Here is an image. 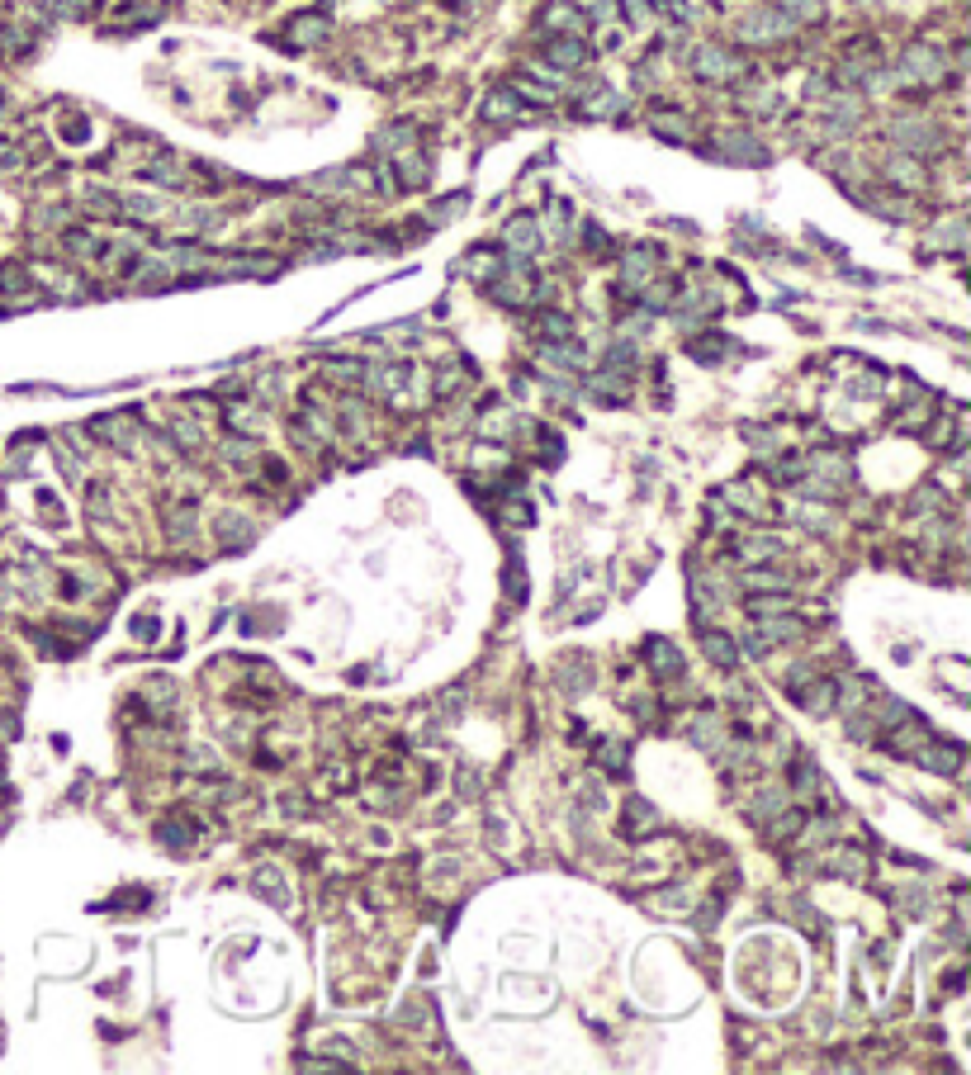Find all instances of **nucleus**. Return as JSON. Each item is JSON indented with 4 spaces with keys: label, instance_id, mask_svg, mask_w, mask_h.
I'll list each match as a JSON object with an SVG mask.
<instances>
[{
    "label": "nucleus",
    "instance_id": "f257e3e1",
    "mask_svg": "<svg viewBox=\"0 0 971 1075\" xmlns=\"http://www.w3.org/2000/svg\"><path fill=\"white\" fill-rule=\"evenodd\" d=\"M796 635H806V621L791 616V611H772V616H753V630L744 635V649H749V654H768L772 644L796 640Z\"/></svg>",
    "mask_w": 971,
    "mask_h": 1075
},
{
    "label": "nucleus",
    "instance_id": "f03ea898",
    "mask_svg": "<svg viewBox=\"0 0 971 1075\" xmlns=\"http://www.w3.org/2000/svg\"><path fill=\"white\" fill-rule=\"evenodd\" d=\"M744 67L749 62L740 57V53H730V48H721V44H706V48H696L692 53V72L702 76V81H734V76H744Z\"/></svg>",
    "mask_w": 971,
    "mask_h": 1075
},
{
    "label": "nucleus",
    "instance_id": "7ed1b4c3",
    "mask_svg": "<svg viewBox=\"0 0 971 1075\" xmlns=\"http://www.w3.org/2000/svg\"><path fill=\"white\" fill-rule=\"evenodd\" d=\"M900 76L905 81H924V86H938L947 76V57L934 44H910L900 53Z\"/></svg>",
    "mask_w": 971,
    "mask_h": 1075
},
{
    "label": "nucleus",
    "instance_id": "20e7f679",
    "mask_svg": "<svg viewBox=\"0 0 971 1075\" xmlns=\"http://www.w3.org/2000/svg\"><path fill=\"white\" fill-rule=\"evenodd\" d=\"M791 29L796 24L777 5H758V10H749L740 19V38H744V44H777V38H787Z\"/></svg>",
    "mask_w": 971,
    "mask_h": 1075
},
{
    "label": "nucleus",
    "instance_id": "39448f33",
    "mask_svg": "<svg viewBox=\"0 0 971 1075\" xmlns=\"http://www.w3.org/2000/svg\"><path fill=\"white\" fill-rule=\"evenodd\" d=\"M791 702L801 706V711H811V715H830L834 706H839V683L834 678H815L811 683H801V678H791Z\"/></svg>",
    "mask_w": 971,
    "mask_h": 1075
},
{
    "label": "nucleus",
    "instance_id": "423d86ee",
    "mask_svg": "<svg viewBox=\"0 0 971 1075\" xmlns=\"http://www.w3.org/2000/svg\"><path fill=\"white\" fill-rule=\"evenodd\" d=\"M711 152L725 157V161H749V166H763V161H768V147L758 142V138H749V133H721Z\"/></svg>",
    "mask_w": 971,
    "mask_h": 1075
},
{
    "label": "nucleus",
    "instance_id": "0eeeda50",
    "mask_svg": "<svg viewBox=\"0 0 971 1075\" xmlns=\"http://www.w3.org/2000/svg\"><path fill=\"white\" fill-rule=\"evenodd\" d=\"M820 114L830 119L834 133H849V129H858V123H862V100L849 95V91H839V95H830L825 104H820Z\"/></svg>",
    "mask_w": 971,
    "mask_h": 1075
},
{
    "label": "nucleus",
    "instance_id": "6e6552de",
    "mask_svg": "<svg viewBox=\"0 0 971 1075\" xmlns=\"http://www.w3.org/2000/svg\"><path fill=\"white\" fill-rule=\"evenodd\" d=\"M891 138L900 142V152H910V157H924L928 147L938 142L934 129H928V123H919V119H900V123H891Z\"/></svg>",
    "mask_w": 971,
    "mask_h": 1075
},
{
    "label": "nucleus",
    "instance_id": "1a4fd4ad",
    "mask_svg": "<svg viewBox=\"0 0 971 1075\" xmlns=\"http://www.w3.org/2000/svg\"><path fill=\"white\" fill-rule=\"evenodd\" d=\"M915 758H919V768H928V772L953 777L962 768V744H934V740H928L924 753H915Z\"/></svg>",
    "mask_w": 971,
    "mask_h": 1075
},
{
    "label": "nucleus",
    "instance_id": "9d476101",
    "mask_svg": "<svg viewBox=\"0 0 971 1075\" xmlns=\"http://www.w3.org/2000/svg\"><path fill=\"white\" fill-rule=\"evenodd\" d=\"M626 834H630V838L659 834V810H654L645 796H630V800H626Z\"/></svg>",
    "mask_w": 971,
    "mask_h": 1075
},
{
    "label": "nucleus",
    "instance_id": "9b49d317",
    "mask_svg": "<svg viewBox=\"0 0 971 1075\" xmlns=\"http://www.w3.org/2000/svg\"><path fill=\"white\" fill-rule=\"evenodd\" d=\"M91 431H95V436H104V441H114L119 450H129V446H133V431H138V417H129V412L95 417V421H91Z\"/></svg>",
    "mask_w": 971,
    "mask_h": 1075
},
{
    "label": "nucleus",
    "instance_id": "f8f14e48",
    "mask_svg": "<svg viewBox=\"0 0 971 1075\" xmlns=\"http://www.w3.org/2000/svg\"><path fill=\"white\" fill-rule=\"evenodd\" d=\"M702 649H706V659L715 668H734V663H740V644H734V635H725V630H702Z\"/></svg>",
    "mask_w": 971,
    "mask_h": 1075
},
{
    "label": "nucleus",
    "instance_id": "ddd939ff",
    "mask_svg": "<svg viewBox=\"0 0 971 1075\" xmlns=\"http://www.w3.org/2000/svg\"><path fill=\"white\" fill-rule=\"evenodd\" d=\"M545 57H550L555 67H583L587 48H583L578 34H559V38H550V44H545Z\"/></svg>",
    "mask_w": 971,
    "mask_h": 1075
},
{
    "label": "nucleus",
    "instance_id": "4468645a",
    "mask_svg": "<svg viewBox=\"0 0 971 1075\" xmlns=\"http://www.w3.org/2000/svg\"><path fill=\"white\" fill-rule=\"evenodd\" d=\"M654 261H659V251H654V247H640L636 257H626V276H621V285H626L630 294H640V289L649 285V276H654Z\"/></svg>",
    "mask_w": 971,
    "mask_h": 1075
},
{
    "label": "nucleus",
    "instance_id": "2eb2a0df",
    "mask_svg": "<svg viewBox=\"0 0 971 1075\" xmlns=\"http://www.w3.org/2000/svg\"><path fill=\"white\" fill-rule=\"evenodd\" d=\"M645 659H649V668L659 673V678H678V673H683V654L668 640H659V635L645 644Z\"/></svg>",
    "mask_w": 971,
    "mask_h": 1075
},
{
    "label": "nucleus",
    "instance_id": "dca6fc26",
    "mask_svg": "<svg viewBox=\"0 0 971 1075\" xmlns=\"http://www.w3.org/2000/svg\"><path fill=\"white\" fill-rule=\"evenodd\" d=\"M734 555L744 564H768V559L782 555V540L777 536H744V540H734Z\"/></svg>",
    "mask_w": 971,
    "mask_h": 1075
},
{
    "label": "nucleus",
    "instance_id": "f3484780",
    "mask_svg": "<svg viewBox=\"0 0 971 1075\" xmlns=\"http://www.w3.org/2000/svg\"><path fill=\"white\" fill-rule=\"evenodd\" d=\"M508 247L517 251V257H531V251L540 247V233H536V218L531 214H517L508 223Z\"/></svg>",
    "mask_w": 971,
    "mask_h": 1075
},
{
    "label": "nucleus",
    "instance_id": "a211bd4d",
    "mask_svg": "<svg viewBox=\"0 0 971 1075\" xmlns=\"http://www.w3.org/2000/svg\"><path fill=\"white\" fill-rule=\"evenodd\" d=\"M886 176H891V185L915 189V185H924V166H919L910 152H900V157H891V161H886Z\"/></svg>",
    "mask_w": 971,
    "mask_h": 1075
},
{
    "label": "nucleus",
    "instance_id": "6ab92c4d",
    "mask_svg": "<svg viewBox=\"0 0 971 1075\" xmlns=\"http://www.w3.org/2000/svg\"><path fill=\"white\" fill-rule=\"evenodd\" d=\"M289 34L294 38H299V44H323V38H327V15H294L289 19Z\"/></svg>",
    "mask_w": 971,
    "mask_h": 1075
},
{
    "label": "nucleus",
    "instance_id": "aec40b11",
    "mask_svg": "<svg viewBox=\"0 0 971 1075\" xmlns=\"http://www.w3.org/2000/svg\"><path fill=\"white\" fill-rule=\"evenodd\" d=\"M517 110H521V95H517V91H493L489 100H483V119H489V123H508Z\"/></svg>",
    "mask_w": 971,
    "mask_h": 1075
},
{
    "label": "nucleus",
    "instance_id": "412c9836",
    "mask_svg": "<svg viewBox=\"0 0 971 1075\" xmlns=\"http://www.w3.org/2000/svg\"><path fill=\"white\" fill-rule=\"evenodd\" d=\"M740 587L749 593H787V574H772V568H749L740 578Z\"/></svg>",
    "mask_w": 971,
    "mask_h": 1075
},
{
    "label": "nucleus",
    "instance_id": "4be33fe9",
    "mask_svg": "<svg viewBox=\"0 0 971 1075\" xmlns=\"http://www.w3.org/2000/svg\"><path fill=\"white\" fill-rule=\"evenodd\" d=\"M777 10H782L791 24H811V19L825 15V0H777Z\"/></svg>",
    "mask_w": 971,
    "mask_h": 1075
},
{
    "label": "nucleus",
    "instance_id": "5701e85b",
    "mask_svg": "<svg viewBox=\"0 0 971 1075\" xmlns=\"http://www.w3.org/2000/svg\"><path fill=\"white\" fill-rule=\"evenodd\" d=\"M251 886L257 891H266L276 905H289V896H285V876H280V867H261L257 876H251Z\"/></svg>",
    "mask_w": 971,
    "mask_h": 1075
},
{
    "label": "nucleus",
    "instance_id": "b1692460",
    "mask_svg": "<svg viewBox=\"0 0 971 1075\" xmlns=\"http://www.w3.org/2000/svg\"><path fill=\"white\" fill-rule=\"evenodd\" d=\"M825 867H830L834 876H862V853H853V848H834V853L825 857Z\"/></svg>",
    "mask_w": 971,
    "mask_h": 1075
},
{
    "label": "nucleus",
    "instance_id": "393cba45",
    "mask_svg": "<svg viewBox=\"0 0 971 1075\" xmlns=\"http://www.w3.org/2000/svg\"><path fill=\"white\" fill-rule=\"evenodd\" d=\"M214 531H218V540L223 545H242V540H251V521H242V517H218V526H214Z\"/></svg>",
    "mask_w": 971,
    "mask_h": 1075
},
{
    "label": "nucleus",
    "instance_id": "a878e982",
    "mask_svg": "<svg viewBox=\"0 0 971 1075\" xmlns=\"http://www.w3.org/2000/svg\"><path fill=\"white\" fill-rule=\"evenodd\" d=\"M142 176H147V180H157V185H171V189H176V185H180V166H176L171 157H157V161H147V166H142Z\"/></svg>",
    "mask_w": 971,
    "mask_h": 1075
},
{
    "label": "nucleus",
    "instance_id": "bb28decb",
    "mask_svg": "<svg viewBox=\"0 0 971 1075\" xmlns=\"http://www.w3.org/2000/svg\"><path fill=\"white\" fill-rule=\"evenodd\" d=\"M692 740H696V744H706L711 753H715V749H725V734H721V721H715V715H711V721L702 715V721L692 725Z\"/></svg>",
    "mask_w": 971,
    "mask_h": 1075
},
{
    "label": "nucleus",
    "instance_id": "cd10ccee",
    "mask_svg": "<svg viewBox=\"0 0 971 1075\" xmlns=\"http://www.w3.org/2000/svg\"><path fill=\"white\" fill-rule=\"evenodd\" d=\"M166 531H171V540L189 545V540H195V508H176L171 521H166Z\"/></svg>",
    "mask_w": 971,
    "mask_h": 1075
},
{
    "label": "nucleus",
    "instance_id": "c85d7f7f",
    "mask_svg": "<svg viewBox=\"0 0 971 1075\" xmlns=\"http://www.w3.org/2000/svg\"><path fill=\"white\" fill-rule=\"evenodd\" d=\"M687 351H692V361H706V365H711V361H721L730 346H725V336H696Z\"/></svg>",
    "mask_w": 971,
    "mask_h": 1075
},
{
    "label": "nucleus",
    "instance_id": "c756f323",
    "mask_svg": "<svg viewBox=\"0 0 971 1075\" xmlns=\"http://www.w3.org/2000/svg\"><path fill=\"white\" fill-rule=\"evenodd\" d=\"M540 336H545V342H568V336H574V323H568L564 313H545V318H540Z\"/></svg>",
    "mask_w": 971,
    "mask_h": 1075
},
{
    "label": "nucleus",
    "instance_id": "7c9ffc66",
    "mask_svg": "<svg viewBox=\"0 0 971 1075\" xmlns=\"http://www.w3.org/2000/svg\"><path fill=\"white\" fill-rule=\"evenodd\" d=\"M545 24H555L559 34H578V29H583V15L568 10V5H555V10H545Z\"/></svg>",
    "mask_w": 971,
    "mask_h": 1075
},
{
    "label": "nucleus",
    "instance_id": "2f4dec72",
    "mask_svg": "<svg viewBox=\"0 0 971 1075\" xmlns=\"http://www.w3.org/2000/svg\"><path fill=\"white\" fill-rule=\"evenodd\" d=\"M62 242H67V251H76V257H100V251H104V242H100L95 233H81V228H76V233H67Z\"/></svg>",
    "mask_w": 971,
    "mask_h": 1075
},
{
    "label": "nucleus",
    "instance_id": "473e14b6",
    "mask_svg": "<svg viewBox=\"0 0 971 1075\" xmlns=\"http://www.w3.org/2000/svg\"><path fill=\"white\" fill-rule=\"evenodd\" d=\"M597 763H602L607 772H617V777H621V772L630 768V758H626V744H602V749H597Z\"/></svg>",
    "mask_w": 971,
    "mask_h": 1075
},
{
    "label": "nucleus",
    "instance_id": "72a5a7b5",
    "mask_svg": "<svg viewBox=\"0 0 971 1075\" xmlns=\"http://www.w3.org/2000/svg\"><path fill=\"white\" fill-rule=\"evenodd\" d=\"M398 176H403V185H422V180H427V161L403 152V157H398Z\"/></svg>",
    "mask_w": 971,
    "mask_h": 1075
},
{
    "label": "nucleus",
    "instance_id": "f704fd0d",
    "mask_svg": "<svg viewBox=\"0 0 971 1075\" xmlns=\"http://www.w3.org/2000/svg\"><path fill=\"white\" fill-rule=\"evenodd\" d=\"M195 838V829H189V819H166V829H161V843H176V848H185V843Z\"/></svg>",
    "mask_w": 971,
    "mask_h": 1075
},
{
    "label": "nucleus",
    "instance_id": "c9c22d12",
    "mask_svg": "<svg viewBox=\"0 0 971 1075\" xmlns=\"http://www.w3.org/2000/svg\"><path fill=\"white\" fill-rule=\"evenodd\" d=\"M327 374L346 379V384H365V379H370V370H365V365H355V361H332V365H327Z\"/></svg>",
    "mask_w": 971,
    "mask_h": 1075
},
{
    "label": "nucleus",
    "instance_id": "e433bc0d",
    "mask_svg": "<svg viewBox=\"0 0 971 1075\" xmlns=\"http://www.w3.org/2000/svg\"><path fill=\"white\" fill-rule=\"evenodd\" d=\"M791 782H796L801 791H815V787H825V777H815V768L806 763V758H801V763L791 768Z\"/></svg>",
    "mask_w": 971,
    "mask_h": 1075
},
{
    "label": "nucleus",
    "instance_id": "4c0bfd02",
    "mask_svg": "<svg viewBox=\"0 0 971 1075\" xmlns=\"http://www.w3.org/2000/svg\"><path fill=\"white\" fill-rule=\"evenodd\" d=\"M654 133H659V138H678V142H683V138H687V123H683V119H664V114H659V119H654Z\"/></svg>",
    "mask_w": 971,
    "mask_h": 1075
},
{
    "label": "nucleus",
    "instance_id": "58836bf2",
    "mask_svg": "<svg viewBox=\"0 0 971 1075\" xmlns=\"http://www.w3.org/2000/svg\"><path fill=\"white\" fill-rule=\"evenodd\" d=\"M796 517H801V526H811V531H815V526H825L830 508H815V502H801V508H796Z\"/></svg>",
    "mask_w": 971,
    "mask_h": 1075
},
{
    "label": "nucleus",
    "instance_id": "ea45409f",
    "mask_svg": "<svg viewBox=\"0 0 971 1075\" xmlns=\"http://www.w3.org/2000/svg\"><path fill=\"white\" fill-rule=\"evenodd\" d=\"M29 285V276H24V266H5V270H0V289H24Z\"/></svg>",
    "mask_w": 971,
    "mask_h": 1075
},
{
    "label": "nucleus",
    "instance_id": "a19ab883",
    "mask_svg": "<svg viewBox=\"0 0 971 1075\" xmlns=\"http://www.w3.org/2000/svg\"><path fill=\"white\" fill-rule=\"evenodd\" d=\"M749 611L753 616H772V611H787V597H753Z\"/></svg>",
    "mask_w": 971,
    "mask_h": 1075
},
{
    "label": "nucleus",
    "instance_id": "79ce46f5",
    "mask_svg": "<svg viewBox=\"0 0 971 1075\" xmlns=\"http://www.w3.org/2000/svg\"><path fill=\"white\" fill-rule=\"evenodd\" d=\"M171 436L185 441V450H195V446H199V427H195V421H171Z\"/></svg>",
    "mask_w": 971,
    "mask_h": 1075
},
{
    "label": "nucleus",
    "instance_id": "37998d69",
    "mask_svg": "<svg viewBox=\"0 0 971 1075\" xmlns=\"http://www.w3.org/2000/svg\"><path fill=\"white\" fill-rule=\"evenodd\" d=\"M801 819H806L801 810H791V815H777V834H782V838H791V834L801 829Z\"/></svg>",
    "mask_w": 971,
    "mask_h": 1075
},
{
    "label": "nucleus",
    "instance_id": "c03bdc74",
    "mask_svg": "<svg viewBox=\"0 0 971 1075\" xmlns=\"http://www.w3.org/2000/svg\"><path fill=\"white\" fill-rule=\"evenodd\" d=\"M621 15L630 19V24H645L649 10H645V0H621Z\"/></svg>",
    "mask_w": 971,
    "mask_h": 1075
},
{
    "label": "nucleus",
    "instance_id": "a18cd8bd",
    "mask_svg": "<svg viewBox=\"0 0 971 1075\" xmlns=\"http://www.w3.org/2000/svg\"><path fill=\"white\" fill-rule=\"evenodd\" d=\"M455 384H460V374H455V370L436 374V393H455Z\"/></svg>",
    "mask_w": 971,
    "mask_h": 1075
},
{
    "label": "nucleus",
    "instance_id": "49530a36",
    "mask_svg": "<svg viewBox=\"0 0 971 1075\" xmlns=\"http://www.w3.org/2000/svg\"><path fill=\"white\" fill-rule=\"evenodd\" d=\"M10 166H19V152L10 142H0V171H10Z\"/></svg>",
    "mask_w": 971,
    "mask_h": 1075
},
{
    "label": "nucleus",
    "instance_id": "de8ad7c7",
    "mask_svg": "<svg viewBox=\"0 0 971 1075\" xmlns=\"http://www.w3.org/2000/svg\"><path fill=\"white\" fill-rule=\"evenodd\" d=\"M587 10H593L597 19H611V0H587Z\"/></svg>",
    "mask_w": 971,
    "mask_h": 1075
},
{
    "label": "nucleus",
    "instance_id": "09e8293b",
    "mask_svg": "<svg viewBox=\"0 0 971 1075\" xmlns=\"http://www.w3.org/2000/svg\"><path fill=\"white\" fill-rule=\"evenodd\" d=\"M853 5H877V0H853Z\"/></svg>",
    "mask_w": 971,
    "mask_h": 1075
},
{
    "label": "nucleus",
    "instance_id": "8fccbe9b",
    "mask_svg": "<svg viewBox=\"0 0 971 1075\" xmlns=\"http://www.w3.org/2000/svg\"><path fill=\"white\" fill-rule=\"evenodd\" d=\"M0 114H5V95H0Z\"/></svg>",
    "mask_w": 971,
    "mask_h": 1075
}]
</instances>
